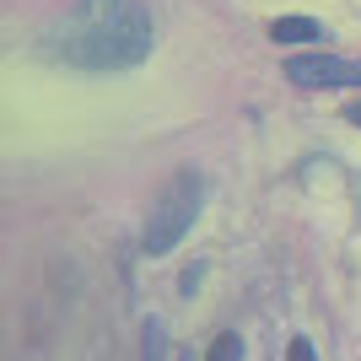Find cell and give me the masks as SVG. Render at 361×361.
Here are the masks:
<instances>
[{"label":"cell","instance_id":"4","mask_svg":"<svg viewBox=\"0 0 361 361\" xmlns=\"http://www.w3.org/2000/svg\"><path fill=\"white\" fill-rule=\"evenodd\" d=\"M270 38H275V44H318L324 27H318L313 16H275V22H270Z\"/></svg>","mask_w":361,"mask_h":361},{"label":"cell","instance_id":"5","mask_svg":"<svg viewBox=\"0 0 361 361\" xmlns=\"http://www.w3.org/2000/svg\"><path fill=\"white\" fill-rule=\"evenodd\" d=\"M238 356H243V340H238V334H216L205 361H238Z\"/></svg>","mask_w":361,"mask_h":361},{"label":"cell","instance_id":"6","mask_svg":"<svg viewBox=\"0 0 361 361\" xmlns=\"http://www.w3.org/2000/svg\"><path fill=\"white\" fill-rule=\"evenodd\" d=\"M286 361H313V345H307V340H291V345H286Z\"/></svg>","mask_w":361,"mask_h":361},{"label":"cell","instance_id":"1","mask_svg":"<svg viewBox=\"0 0 361 361\" xmlns=\"http://www.w3.org/2000/svg\"><path fill=\"white\" fill-rule=\"evenodd\" d=\"M49 49L75 71H135L151 54V11L146 0H75Z\"/></svg>","mask_w":361,"mask_h":361},{"label":"cell","instance_id":"2","mask_svg":"<svg viewBox=\"0 0 361 361\" xmlns=\"http://www.w3.org/2000/svg\"><path fill=\"white\" fill-rule=\"evenodd\" d=\"M200 205H205V178H200L195 167L173 173V178H167V189L157 195V205H151V216H146V254L162 259L167 248H178L183 232L195 226Z\"/></svg>","mask_w":361,"mask_h":361},{"label":"cell","instance_id":"7","mask_svg":"<svg viewBox=\"0 0 361 361\" xmlns=\"http://www.w3.org/2000/svg\"><path fill=\"white\" fill-rule=\"evenodd\" d=\"M345 119H350V124H361V97H356V103H345Z\"/></svg>","mask_w":361,"mask_h":361},{"label":"cell","instance_id":"3","mask_svg":"<svg viewBox=\"0 0 361 361\" xmlns=\"http://www.w3.org/2000/svg\"><path fill=\"white\" fill-rule=\"evenodd\" d=\"M286 81L302 92H329V87H361V60H340V54H291Z\"/></svg>","mask_w":361,"mask_h":361}]
</instances>
